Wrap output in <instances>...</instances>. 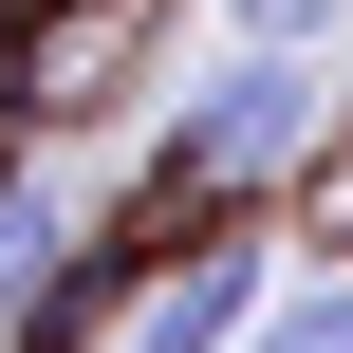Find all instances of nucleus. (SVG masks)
<instances>
[{"mask_svg":"<svg viewBox=\"0 0 353 353\" xmlns=\"http://www.w3.org/2000/svg\"><path fill=\"white\" fill-rule=\"evenodd\" d=\"M223 37H261V56H335L353 0H223Z\"/></svg>","mask_w":353,"mask_h":353,"instance_id":"nucleus-5","label":"nucleus"},{"mask_svg":"<svg viewBox=\"0 0 353 353\" xmlns=\"http://www.w3.org/2000/svg\"><path fill=\"white\" fill-rule=\"evenodd\" d=\"M261 298H279V261H261V242H149V279H130L112 353H242Z\"/></svg>","mask_w":353,"mask_h":353,"instance_id":"nucleus-2","label":"nucleus"},{"mask_svg":"<svg viewBox=\"0 0 353 353\" xmlns=\"http://www.w3.org/2000/svg\"><path fill=\"white\" fill-rule=\"evenodd\" d=\"M316 130H335V74L316 56H205L186 74V112H168V149H149V186H168V223L186 205H242V186H279V168H316Z\"/></svg>","mask_w":353,"mask_h":353,"instance_id":"nucleus-1","label":"nucleus"},{"mask_svg":"<svg viewBox=\"0 0 353 353\" xmlns=\"http://www.w3.org/2000/svg\"><path fill=\"white\" fill-rule=\"evenodd\" d=\"M242 353H353V279H298V298H261Z\"/></svg>","mask_w":353,"mask_h":353,"instance_id":"nucleus-4","label":"nucleus"},{"mask_svg":"<svg viewBox=\"0 0 353 353\" xmlns=\"http://www.w3.org/2000/svg\"><path fill=\"white\" fill-rule=\"evenodd\" d=\"M56 242H74V223H56V186H19V168H0V335L37 316V279H56Z\"/></svg>","mask_w":353,"mask_h":353,"instance_id":"nucleus-3","label":"nucleus"}]
</instances>
